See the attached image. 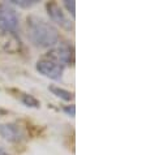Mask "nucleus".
<instances>
[{"mask_svg": "<svg viewBox=\"0 0 146 155\" xmlns=\"http://www.w3.org/2000/svg\"><path fill=\"white\" fill-rule=\"evenodd\" d=\"M26 33L30 43L38 48H52L60 42L59 30L51 22L38 16L28 17Z\"/></svg>", "mask_w": 146, "mask_h": 155, "instance_id": "1", "label": "nucleus"}, {"mask_svg": "<svg viewBox=\"0 0 146 155\" xmlns=\"http://www.w3.org/2000/svg\"><path fill=\"white\" fill-rule=\"evenodd\" d=\"M0 31L17 37L20 31V16L11 4L0 3Z\"/></svg>", "mask_w": 146, "mask_h": 155, "instance_id": "2", "label": "nucleus"}, {"mask_svg": "<svg viewBox=\"0 0 146 155\" xmlns=\"http://www.w3.org/2000/svg\"><path fill=\"white\" fill-rule=\"evenodd\" d=\"M46 58L58 63L63 68H65L72 65L73 61H75V50H73L72 46L67 45V43H60V45L52 47V50L47 54Z\"/></svg>", "mask_w": 146, "mask_h": 155, "instance_id": "3", "label": "nucleus"}, {"mask_svg": "<svg viewBox=\"0 0 146 155\" xmlns=\"http://www.w3.org/2000/svg\"><path fill=\"white\" fill-rule=\"evenodd\" d=\"M35 68L41 74H43L47 78L54 80V81H61L63 74H64V69H65V68H63L61 65H59L58 63H55L47 58L38 60Z\"/></svg>", "mask_w": 146, "mask_h": 155, "instance_id": "4", "label": "nucleus"}, {"mask_svg": "<svg viewBox=\"0 0 146 155\" xmlns=\"http://www.w3.org/2000/svg\"><path fill=\"white\" fill-rule=\"evenodd\" d=\"M46 9H47V13H48L52 22L59 25L60 28L67 30V31H72L73 30V22L71 21L69 17L65 15V12L60 8V5L58 3H47Z\"/></svg>", "mask_w": 146, "mask_h": 155, "instance_id": "5", "label": "nucleus"}, {"mask_svg": "<svg viewBox=\"0 0 146 155\" xmlns=\"http://www.w3.org/2000/svg\"><path fill=\"white\" fill-rule=\"evenodd\" d=\"M0 136L11 143H20L26 138L25 130L16 123L2 124L0 125Z\"/></svg>", "mask_w": 146, "mask_h": 155, "instance_id": "6", "label": "nucleus"}, {"mask_svg": "<svg viewBox=\"0 0 146 155\" xmlns=\"http://www.w3.org/2000/svg\"><path fill=\"white\" fill-rule=\"evenodd\" d=\"M50 91L54 94L55 97L60 98L61 101H65V102H71L73 99V93L68 91V90L60 87V86H50Z\"/></svg>", "mask_w": 146, "mask_h": 155, "instance_id": "7", "label": "nucleus"}, {"mask_svg": "<svg viewBox=\"0 0 146 155\" xmlns=\"http://www.w3.org/2000/svg\"><path fill=\"white\" fill-rule=\"evenodd\" d=\"M20 101L24 103L26 107H33V108H39L41 103L38 99H35L33 95H30V94H22V95L20 97Z\"/></svg>", "mask_w": 146, "mask_h": 155, "instance_id": "8", "label": "nucleus"}, {"mask_svg": "<svg viewBox=\"0 0 146 155\" xmlns=\"http://www.w3.org/2000/svg\"><path fill=\"white\" fill-rule=\"evenodd\" d=\"M37 3H38L37 0H11L9 2L11 5H16L20 8H32Z\"/></svg>", "mask_w": 146, "mask_h": 155, "instance_id": "9", "label": "nucleus"}, {"mask_svg": "<svg viewBox=\"0 0 146 155\" xmlns=\"http://www.w3.org/2000/svg\"><path fill=\"white\" fill-rule=\"evenodd\" d=\"M64 7L67 8V11L69 12L72 17H75V11H76L75 8H76V3L73 2V0H71V2H69V0H65V2H64Z\"/></svg>", "mask_w": 146, "mask_h": 155, "instance_id": "10", "label": "nucleus"}, {"mask_svg": "<svg viewBox=\"0 0 146 155\" xmlns=\"http://www.w3.org/2000/svg\"><path fill=\"white\" fill-rule=\"evenodd\" d=\"M75 106H67V107H64V112H65L68 116H71V117H75Z\"/></svg>", "mask_w": 146, "mask_h": 155, "instance_id": "11", "label": "nucleus"}, {"mask_svg": "<svg viewBox=\"0 0 146 155\" xmlns=\"http://www.w3.org/2000/svg\"><path fill=\"white\" fill-rule=\"evenodd\" d=\"M0 155H9V154H8V153L5 151V150H3L2 147H0Z\"/></svg>", "mask_w": 146, "mask_h": 155, "instance_id": "12", "label": "nucleus"}]
</instances>
